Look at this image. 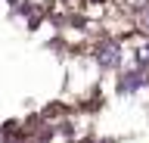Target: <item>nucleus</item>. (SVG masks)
I'll use <instances>...</instances> for the list:
<instances>
[{"instance_id": "obj_1", "label": "nucleus", "mask_w": 149, "mask_h": 143, "mask_svg": "<svg viewBox=\"0 0 149 143\" xmlns=\"http://www.w3.org/2000/svg\"><path fill=\"white\" fill-rule=\"evenodd\" d=\"M100 62H102V66H118V62H121L118 44H106V47L100 50Z\"/></svg>"}, {"instance_id": "obj_2", "label": "nucleus", "mask_w": 149, "mask_h": 143, "mask_svg": "<svg viewBox=\"0 0 149 143\" xmlns=\"http://www.w3.org/2000/svg\"><path fill=\"white\" fill-rule=\"evenodd\" d=\"M134 56H137L140 62H149V44H143V40L134 44Z\"/></svg>"}, {"instance_id": "obj_3", "label": "nucleus", "mask_w": 149, "mask_h": 143, "mask_svg": "<svg viewBox=\"0 0 149 143\" xmlns=\"http://www.w3.org/2000/svg\"><path fill=\"white\" fill-rule=\"evenodd\" d=\"M140 22H143V28L149 31V10H143V16H140Z\"/></svg>"}]
</instances>
